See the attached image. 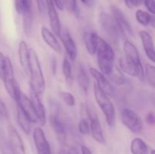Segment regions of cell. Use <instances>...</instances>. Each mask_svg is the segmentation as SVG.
I'll return each instance as SVG.
<instances>
[{"instance_id":"6da1fadb","label":"cell","mask_w":155,"mask_h":154,"mask_svg":"<svg viewBox=\"0 0 155 154\" xmlns=\"http://www.w3.org/2000/svg\"><path fill=\"white\" fill-rule=\"evenodd\" d=\"M28 73L30 74V88L36 95H42L45 89V82L42 67L36 51L30 49Z\"/></svg>"},{"instance_id":"7a4b0ae2","label":"cell","mask_w":155,"mask_h":154,"mask_svg":"<svg viewBox=\"0 0 155 154\" xmlns=\"http://www.w3.org/2000/svg\"><path fill=\"white\" fill-rule=\"evenodd\" d=\"M97 60L101 72L107 75L114 65L115 54L112 47L106 41L99 37L97 46Z\"/></svg>"},{"instance_id":"3957f363","label":"cell","mask_w":155,"mask_h":154,"mask_svg":"<svg viewBox=\"0 0 155 154\" xmlns=\"http://www.w3.org/2000/svg\"><path fill=\"white\" fill-rule=\"evenodd\" d=\"M93 89L97 104L104 113L109 126L113 127L115 125L116 121V113L113 104L110 101L108 95L102 91L96 84L93 85Z\"/></svg>"},{"instance_id":"277c9868","label":"cell","mask_w":155,"mask_h":154,"mask_svg":"<svg viewBox=\"0 0 155 154\" xmlns=\"http://www.w3.org/2000/svg\"><path fill=\"white\" fill-rule=\"evenodd\" d=\"M2 79L4 82L5 87L8 94L15 101H18V97L21 94V91H20L19 85H18V82L15 78L12 61L8 57H6L5 65L4 72H3Z\"/></svg>"},{"instance_id":"5b68a950","label":"cell","mask_w":155,"mask_h":154,"mask_svg":"<svg viewBox=\"0 0 155 154\" xmlns=\"http://www.w3.org/2000/svg\"><path fill=\"white\" fill-rule=\"evenodd\" d=\"M100 23L107 36L114 42H117L121 33L113 17L109 14L103 12L100 14Z\"/></svg>"},{"instance_id":"8992f818","label":"cell","mask_w":155,"mask_h":154,"mask_svg":"<svg viewBox=\"0 0 155 154\" xmlns=\"http://www.w3.org/2000/svg\"><path fill=\"white\" fill-rule=\"evenodd\" d=\"M123 124L131 131L139 133L143 128V123L139 115L130 109H124L121 113Z\"/></svg>"},{"instance_id":"52a82bcc","label":"cell","mask_w":155,"mask_h":154,"mask_svg":"<svg viewBox=\"0 0 155 154\" xmlns=\"http://www.w3.org/2000/svg\"><path fill=\"white\" fill-rule=\"evenodd\" d=\"M110 9H111L112 14H113L112 17L114 19L121 35L126 36V37L132 36L133 34V29L122 11L116 6H111Z\"/></svg>"},{"instance_id":"ba28073f","label":"cell","mask_w":155,"mask_h":154,"mask_svg":"<svg viewBox=\"0 0 155 154\" xmlns=\"http://www.w3.org/2000/svg\"><path fill=\"white\" fill-rule=\"evenodd\" d=\"M8 141L15 154H26L25 147L21 136L17 130L11 125L8 126Z\"/></svg>"},{"instance_id":"9c48e42d","label":"cell","mask_w":155,"mask_h":154,"mask_svg":"<svg viewBox=\"0 0 155 154\" xmlns=\"http://www.w3.org/2000/svg\"><path fill=\"white\" fill-rule=\"evenodd\" d=\"M88 113H89V119H90V125L89 126H90L92 137L98 143H101V144H104L105 139H104V133H103L98 116L94 111L89 110Z\"/></svg>"},{"instance_id":"30bf717a","label":"cell","mask_w":155,"mask_h":154,"mask_svg":"<svg viewBox=\"0 0 155 154\" xmlns=\"http://www.w3.org/2000/svg\"><path fill=\"white\" fill-rule=\"evenodd\" d=\"M33 140L38 154H51L49 143L45 137L43 130L39 127L34 129Z\"/></svg>"},{"instance_id":"8fae6325","label":"cell","mask_w":155,"mask_h":154,"mask_svg":"<svg viewBox=\"0 0 155 154\" xmlns=\"http://www.w3.org/2000/svg\"><path fill=\"white\" fill-rule=\"evenodd\" d=\"M45 4H46L48 18H49L50 27L52 29L53 33L56 36H59L61 28L60 20H59V17L57 13V11H56L55 6L53 3L52 0H45Z\"/></svg>"},{"instance_id":"7c38bea8","label":"cell","mask_w":155,"mask_h":154,"mask_svg":"<svg viewBox=\"0 0 155 154\" xmlns=\"http://www.w3.org/2000/svg\"><path fill=\"white\" fill-rule=\"evenodd\" d=\"M18 106H19L20 108L21 109L24 114L26 115L29 120L31 122H37V118H36V113H35L34 110H33V105L30 99H29L27 97V95L21 93L20 94L19 97H18V101H16Z\"/></svg>"},{"instance_id":"4fadbf2b","label":"cell","mask_w":155,"mask_h":154,"mask_svg":"<svg viewBox=\"0 0 155 154\" xmlns=\"http://www.w3.org/2000/svg\"><path fill=\"white\" fill-rule=\"evenodd\" d=\"M89 72H90V74L92 75V77L96 80V85H98V87L102 91H104L107 95L113 96V87H112L110 83L108 82V80H107V79H106V77L104 76V74H102L100 71L97 70L96 69L92 67H91L90 69H89Z\"/></svg>"},{"instance_id":"5bb4252c","label":"cell","mask_w":155,"mask_h":154,"mask_svg":"<svg viewBox=\"0 0 155 154\" xmlns=\"http://www.w3.org/2000/svg\"><path fill=\"white\" fill-rule=\"evenodd\" d=\"M58 113L59 112L58 109L51 112V116H50V122H51V127L54 128L58 138L61 142H62L64 141L65 137H66V127L63 122L61 120Z\"/></svg>"},{"instance_id":"9a60e30c","label":"cell","mask_w":155,"mask_h":154,"mask_svg":"<svg viewBox=\"0 0 155 154\" xmlns=\"http://www.w3.org/2000/svg\"><path fill=\"white\" fill-rule=\"evenodd\" d=\"M59 36H60L62 42H63V45L64 46L65 50H66L67 53H68V56L71 58V60H75L77 55V46H76L75 42H74L73 38L71 37L69 32L67 31L66 30H61Z\"/></svg>"},{"instance_id":"2e32d148","label":"cell","mask_w":155,"mask_h":154,"mask_svg":"<svg viewBox=\"0 0 155 154\" xmlns=\"http://www.w3.org/2000/svg\"><path fill=\"white\" fill-rule=\"evenodd\" d=\"M30 101H31L35 113H36L38 122L41 125H44L45 124V121H46L45 107H44L42 103L41 102L39 95H36L33 91H31L30 92Z\"/></svg>"},{"instance_id":"e0dca14e","label":"cell","mask_w":155,"mask_h":154,"mask_svg":"<svg viewBox=\"0 0 155 154\" xmlns=\"http://www.w3.org/2000/svg\"><path fill=\"white\" fill-rule=\"evenodd\" d=\"M120 67L124 72L128 75L134 77H138L140 79H142L144 77V69L142 65L137 66L133 63H130L124 57L120 60Z\"/></svg>"},{"instance_id":"ac0fdd59","label":"cell","mask_w":155,"mask_h":154,"mask_svg":"<svg viewBox=\"0 0 155 154\" xmlns=\"http://www.w3.org/2000/svg\"><path fill=\"white\" fill-rule=\"evenodd\" d=\"M139 35L142 40L146 55L151 61L155 62V51L152 37L150 33L145 30H141Z\"/></svg>"},{"instance_id":"d6986e66","label":"cell","mask_w":155,"mask_h":154,"mask_svg":"<svg viewBox=\"0 0 155 154\" xmlns=\"http://www.w3.org/2000/svg\"><path fill=\"white\" fill-rule=\"evenodd\" d=\"M124 51L125 53L124 58L137 66L142 65L141 63L139 51L136 47L130 41H125L124 44Z\"/></svg>"},{"instance_id":"ffe728a7","label":"cell","mask_w":155,"mask_h":154,"mask_svg":"<svg viewBox=\"0 0 155 154\" xmlns=\"http://www.w3.org/2000/svg\"><path fill=\"white\" fill-rule=\"evenodd\" d=\"M41 35H42L43 40L50 48H52L55 52L61 53V47L58 41L57 40L54 35L48 29L45 27H42L41 29Z\"/></svg>"},{"instance_id":"44dd1931","label":"cell","mask_w":155,"mask_h":154,"mask_svg":"<svg viewBox=\"0 0 155 154\" xmlns=\"http://www.w3.org/2000/svg\"><path fill=\"white\" fill-rule=\"evenodd\" d=\"M29 56H30V49L28 48L27 42L25 41H21L18 45V57H19L20 64L26 73H28Z\"/></svg>"},{"instance_id":"7402d4cb","label":"cell","mask_w":155,"mask_h":154,"mask_svg":"<svg viewBox=\"0 0 155 154\" xmlns=\"http://www.w3.org/2000/svg\"><path fill=\"white\" fill-rule=\"evenodd\" d=\"M98 39H99V36L95 33H93V32L85 33L84 41L86 50L92 55L96 53Z\"/></svg>"},{"instance_id":"603a6c76","label":"cell","mask_w":155,"mask_h":154,"mask_svg":"<svg viewBox=\"0 0 155 154\" xmlns=\"http://www.w3.org/2000/svg\"><path fill=\"white\" fill-rule=\"evenodd\" d=\"M17 118H18V122L19 124L21 129L24 131L26 134H29L31 131V125H30V121L28 118L26 116L24 112L21 110L19 106L17 107Z\"/></svg>"},{"instance_id":"cb8c5ba5","label":"cell","mask_w":155,"mask_h":154,"mask_svg":"<svg viewBox=\"0 0 155 154\" xmlns=\"http://www.w3.org/2000/svg\"><path fill=\"white\" fill-rule=\"evenodd\" d=\"M107 75L112 82L115 83L117 85H121L124 84V82H125V76H124V73L120 70V69L115 64L114 65L111 71Z\"/></svg>"},{"instance_id":"d4e9b609","label":"cell","mask_w":155,"mask_h":154,"mask_svg":"<svg viewBox=\"0 0 155 154\" xmlns=\"http://www.w3.org/2000/svg\"><path fill=\"white\" fill-rule=\"evenodd\" d=\"M130 150L133 154H147L148 146L140 138H135L132 141Z\"/></svg>"},{"instance_id":"484cf974","label":"cell","mask_w":155,"mask_h":154,"mask_svg":"<svg viewBox=\"0 0 155 154\" xmlns=\"http://www.w3.org/2000/svg\"><path fill=\"white\" fill-rule=\"evenodd\" d=\"M23 14V27H24V33L29 36L31 33L32 25H33V11H24Z\"/></svg>"},{"instance_id":"4316f807","label":"cell","mask_w":155,"mask_h":154,"mask_svg":"<svg viewBox=\"0 0 155 154\" xmlns=\"http://www.w3.org/2000/svg\"><path fill=\"white\" fill-rule=\"evenodd\" d=\"M78 82L80 87L83 89L85 92L87 91L88 88H89V79L88 78V75L85 71L84 68L82 66H80L78 72Z\"/></svg>"},{"instance_id":"83f0119b","label":"cell","mask_w":155,"mask_h":154,"mask_svg":"<svg viewBox=\"0 0 155 154\" xmlns=\"http://www.w3.org/2000/svg\"><path fill=\"white\" fill-rule=\"evenodd\" d=\"M62 71L63 74L65 77V79L68 82V84L71 85L73 82V75H72V69H71V65L70 61L67 57H65L63 60V64H62Z\"/></svg>"},{"instance_id":"f1b7e54d","label":"cell","mask_w":155,"mask_h":154,"mask_svg":"<svg viewBox=\"0 0 155 154\" xmlns=\"http://www.w3.org/2000/svg\"><path fill=\"white\" fill-rule=\"evenodd\" d=\"M136 18L139 24L143 26H148L151 24L152 16H151V14L148 12L142 10H138L136 13Z\"/></svg>"},{"instance_id":"f546056e","label":"cell","mask_w":155,"mask_h":154,"mask_svg":"<svg viewBox=\"0 0 155 154\" xmlns=\"http://www.w3.org/2000/svg\"><path fill=\"white\" fill-rule=\"evenodd\" d=\"M145 77L148 84L152 87L155 85V68L153 65L147 64L145 66Z\"/></svg>"},{"instance_id":"4dcf8cb0","label":"cell","mask_w":155,"mask_h":154,"mask_svg":"<svg viewBox=\"0 0 155 154\" xmlns=\"http://www.w3.org/2000/svg\"><path fill=\"white\" fill-rule=\"evenodd\" d=\"M59 95H60L62 101L67 105L69 106V107H74V104H75V99H74V97L71 93L65 91H61L59 93Z\"/></svg>"},{"instance_id":"1f68e13d","label":"cell","mask_w":155,"mask_h":154,"mask_svg":"<svg viewBox=\"0 0 155 154\" xmlns=\"http://www.w3.org/2000/svg\"><path fill=\"white\" fill-rule=\"evenodd\" d=\"M0 152L1 154H15L13 149L9 145L8 141L5 139L0 140Z\"/></svg>"},{"instance_id":"d6a6232c","label":"cell","mask_w":155,"mask_h":154,"mask_svg":"<svg viewBox=\"0 0 155 154\" xmlns=\"http://www.w3.org/2000/svg\"><path fill=\"white\" fill-rule=\"evenodd\" d=\"M79 131L82 134H88L90 131V126L88 122V121L85 119H82L79 122L78 125Z\"/></svg>"},{"instance_id":"836d02e7","label":"cell","mask_w":155,"mask_h":154,"mask_svg":"<svg viewBox=\"0 0 155 154\" xmlns=\"http://www.w3.org/2000/svg\"><path fill=\"white\" fill-rule=\"evenodd\" d=\"M25 6V0H15V10L19 14H22Z\"/></svg>"},{"instance_id":"e575fe53","label":"cell","mask_w":155,"mask_h":154,"mask_svg":"<svg viewBox=\"0 0 155 154\" xmlns=\"http://www.w3.org/2000/svg\"><path fill=\"white\" fill-rule=\"evenodd\" d=\"M124 1H125L127 7L130 8H133L135 7L140 6L144 2V0H124Z\"/></svg>"},{"instance_id":"d590c367","label":"cell","mask_w":155,"mask_h":154,"mask_svg":"<svg viewBox=\"0 0 155 154\" xmlns=\"http://www.w3.org/2000/svg\"><path fill=\"white\" fill-rule=\"evenodd\" d=\"M0 116H2L4 119H8V110L6 108V106L5 103L3 102L2 100L0 98Z\"/></svg>"},{"instance_id":"8d00e7d4","label":"cell","mask_w":155,"mask_h":154,"mask_svg":"<svg viewBox=\"0 0 155 154\" xmlns=\"http://www.w3.org/2000/svg\"><path fill=\"white\" fill-rule=\"evenodd\" d=\"M64 2L70 11H76V10H77V0H64Z\"/></svg>"},{"instance_id":"74e56055","label":"cell","mask_w":155,"mask_h":154,"mask_svg":"<svg viewBox=\"0 0 155 154\" xmlns=\"http://www.w3.org/2000/svg\"><path fill=\"white\" fill-rule=\"evenodd\" d=\"M144 3H145V5L147 8V9L149 11V12L154 14L155 13L154 0H144Z\"/></svg>"},{"instance_id":"f35d334b","label":"cell","mask_w":155,"mask_h":154,"mask_svg":"<svg viewBox=\"0 0 155 154\" xmlns=\"http://www.w3.org/2000/svg\"><path fill=\"white\" fill-rule=\"evenodd\" d=\"M36 1L39 14H43L46 9V4L45 2V0H36Z\"/></svg>"},{"instance_id":"ab89813d","label":"cell","mask_w":155,"mask_h":154,"mask_svg":"<svg viewBox=\"0 0 155 154\" xmlns=\"http://www.w3.org/2000/svg\"><path fill=\"white\" fill-rule=\"evenodd\" d=\"M6 57L0 51V78H2L3 72H4L5 65Z\"/></svg>"},{"instance_id":"60d3db41","label":"cell","mask_w":155,"mask_h":154,"mask_svg":"<svg viewBox=\"0 0 155 154\" xmlns=\"http://www.w3.org/2000/svg\"><path fill=\"white\" fill-rule=\"evenodd\" d=\"M146 122L147 123L151 125H154L155 122V116L154 112H148L146 116Z\"/></svg>"},{"instance_id":"b9f144b4","label":"cell","mask_w":155,"mask_h":154,"mask_svg":"<svg viewBox=\"0 0 155 154\" xmlns=\"http://www.w3.org/2000/svg\"><path fill=\"white\" fill-rule=\"evenodd\" d=\"M54 6L58 8L59 10L62 11L64 9V2L63 0H52Z\"/></svg>"},{"instance_id":"7bdbcfd3","label":"cell","mask_w":155,"mask_h":154,"mask_svg":"<svg viewBox=\"0 0 155 154\" xmlns=\"http://www.w3.org/2000/svg\"><path fill=\"white\" fill-rule=\"evenodd\" d=\"M80 1H81L83 4L89 6V7H91V6L93 5V0H80Z\"/></svg>"},{"instance_id":"ee69618b","label":"cell","mask_w":155,"mask_h":154,"mask_svg":"<svg viewBox=\"0 0 155 154\" xmlns=\"http://www.w3.org/2000/svg\"><path fill=\"white\" fill-rule=\"evenodd\" d=\"M81 149H82V152H83V154H92L91 151L89 150L86 146H82Z\"/></svg>"},{"instance_id":"f6af8a7d","label":"cell","mask_w":155,"mask_h":154,"mask_svg":"<svg viewBox=\"0 0 155 154\" xmlns=\"http://www.w3.org/2000/svg\"><path fill=\"white\" fill-rule=\"evenodd\" d=\"M68 154H79V152L75 147H71L68 150Z\"/></svg>"},{"instance_id":"bcb514c9","label":"cell","mask_w":155,"mask_h":154,"mask_svg":"<svg viewBox=\"0 0 155 154\" xmlns=\"http://www.w3.org/2000/svg\"><path fill=\"white\" fill-rule=\"evenodd\" d=\"M151 154H155V151L154 149H152V150L151 151Z\"/></svg>"}]
</instances>
